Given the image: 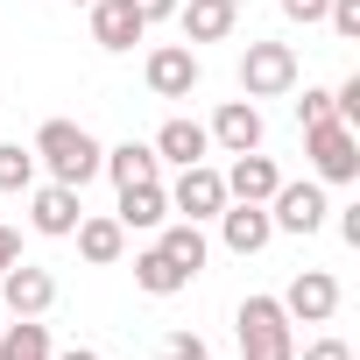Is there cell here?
<instances>
[{
	"mask_svg": "<svg viewBox=\"0 0 360 360\" xmlns=\"http://www.w3.org/2000/svg\"><path fill=\"white\" fill-rule=\"evenodd\" d=\"M99 141H92V127H78V120H43L36 127V162L57 176V184H71V191H85L92 176H99Z\"/></svg>",
	"mask_w": 360,
	"mask_h": 360,
	"instance_id": "1",
	"label": "cell"
},
{
	"mask_svg": "<svg viewBox=\"0 0 360 360\" xmlns=\"http://www.w3.org/2000/svg\"><path fill=\"white\" fill-rule=\"evenodd\" d=\"M233 332H240V360H297L283 297H248L240 318H233Z\"/></svg>",
	"mask_w": 360,
	"mask_h": 360,
	"instance_id": "2",
	"label": "cell"
},
{
	"mask_svg": "<svg viewBox=\"0 0 360 360\" xmlns=\"http://www.w3.org/2000/svg\"><path fill=\"white\" fill-rule=\"evenodd\" d=\"M304 155H311V169H318V184H353V176H360V134H353L346 120L304 127Z\"/></svg>",
	"mask_w": 360,
	"mask_h": 360,
	"instance_id": "3",
	"label": "cell"
},
{
	"mask_svg": "<svg viewBox=\"0 0 360 360\" xmlns=\"http://www.w3.org/2000/svg\"><path fill=\"white\" fill-rule=\"evenodd\" d=\"M240 92H248V99H283V92H297V50H290V43H248V57H240Z\"/></svg>",
	"mask_w": 360,
	"mask_h": 360,
	"instance_id": "4",
	"label": "cell"
},
{
	"mask_svg": "<svg viewBox=\"0 0 360 360\" xmlns=\"http://www.w3.org/2000/svg\"><path fill=\"white\" fill-rule=\"evenodd\" d=\"M219 205H226V176L212 162H184L176 169V184H169V212L176 219H219Z\"/></svg>",
	"mask_w": 360,
	"mask_h": 360,
	"instance_id": "5",
	"label": "cell"
},
{
	"mask_svg": "<svg viewBox=\"0 0 360 360\" xmlns=\"http://www.w3.org/2000/svg\"><path fill=\"white\" fill-rule=\"evenodd\" d=\"M85 219V191H71V184H29V226L43 233V240H71V226Z\"/></svg>",
	"mask_w": 360,
	"mask_h": 360,
	"instance_id": "6",
	"label": "cell"
},
{
	"mask_svg": "<svg viewBox=\"0 0 360 360\" xmlns=\"http://www.w3.org/2000/svg\"><path fill=\"white\" fill-rule=\"evenodd\" d=\"M198 78H205V64H198L191 43H155L148 50V92L155 99H191Z\"/></svg>",
	"mask_w": 360,
	"mask_h": 360,
	"instance_id": "7",
	"label": "cell"
},
{
	"mask_svg": "<svg viewBox=\"0 0 360 360\" xmlns=\"http://www.w3.org/2000/svg\"><path fill=\"white\" fill-rule=\"evenodd\" d=\"M57 304V276L36 269V262H15V269H0V311H15V318H43Z\"/></svg>",
	"mask_w": 360,
	"mask_h": 360,
	"instance_id": "8",
	"label": "cell"
},
{
	"mask_svg": "<svg viewBox=\"0 0 360 360\" xmlns=\"http://www.w3.org/2000/svg\"><path fill=\"white\" fill-rule=\"evenodd\" d=\"M325 184H276V198H269V226L276 233H318L325 226Z\"/></svg>",
	"mask_w": 360,
	"mask_h": 360,
	"instance_id": "9",
	"label": "cell"
},
{
	"mask_svg": "<svg viewBox=\"0 0 360 360\" xmlns=\"http://www.w3.org/2000/svg\"><path fill=\"white\" fill-rule=\"evenodd\" d=\"M283 311H290V325H332V311H339V283H332L325 269H304V276L283 290Z\"/></svg>",
	"mask_w": 360,
	"mask_h": 360,
	"instance_id": "10",
	"label": "cell"
},
{
	"mask_svg": "<svg viewBox=\"0 0 360 360\" xmlns=\"http://www.w3.org/2000/svg\"><path fill=\"white\" fill-rule=\"evenodd\" d=\"M176 29H184V43H226L240 29V8L233 0H176Z\"/></svg>",
	"mask_w": 360,
	"mask_h": 360,
	"instance_id": "11",
	"label": "cell"
},
{
	"mask_svg": "<svg viewBox=\"0 0 360 360\" xmlns=\"http://www.w3.org/2000/svg\"><path fill=\"white\" fill-rule=\"evenodd\" d=\"M212 148H226V155H248V148H262V106L255 99H226L219 113H212Z\"/></svg>",
	"mask_w": 360,
	"mask_h": 360,
	"instance_id": "12",
	"label": "cell"
},
{
	"mask_svg": "<svg viewBox=\"0 0 360 360\" xmlns=\"http://www.w3.org/2000/svg\"><path fill=\"white\" fill-rule=\"evenodd\" d=\"M219 240H226L233 255H262V248L276 240L269 205H240V198H226V205H219Z\"/></svg>",
	"mask_w": 360,
	"mask_h": 360,
	"instance_id": "13",
	"label": "cell"
},
{
	"mask_svg": "<svg viewBox=\"0 0 360 360\" xmlns=\"http://www.w3.org/2000/svg\"><path fill=\"white\" fill-rule=\"evenodd\" d=\"M219 176H226V198H240V205H269V198H276V184H283V169H276L262 148L233 155V169H219Z\"/></svg>",
	"mask_w": 360,
	"mask_h": 360,
	"instance_id": "14",
	"label": "cell"
},
{
	"mask_svg": "<svg viewBox=\"0 0 360 360\" xmlns=\"http://www.w3.org/2000/svg\"><path fill=\"white\" fill-rule=\"evenodd\" d=\"M148 36V22L127 8V0H92V43L99 50H134Z\"/></svg>",
	"mask_w": 360,
	"mask_h": 360,
	"instance_id": "15",
	"label": "cell"
},
{
	"mask_svg": "<svg viewBox=\"0 0 360 360\" xmlns=\"http://www.w3.org/2000/svg\"><path fill=\"white\" fill-rule=\"evenodd\" d=\"M155 162H176V169H184V162H205V148H212V134L198 127V120H184V113H176V120H162L155 127Z\"/></svg>",
	"mask_w": 360,
	"mask_h": 360,
	"instance_id": "16",
	"label": "cell"
},
{
	"mask_svg": "<svg viewBox=\"0 0 360 360\" xmlns=\"http://www.w3.org/2000/svg\"><path fill=\"white\" fill-rule=\"evenodd\" d=\"M71 233H78V255H85L92 269H113V262L127 255V226H120L113 212H106V219H92V212H85V219H78Z\"/></svg>",
	"mask_w": 360,
	"mask_h": 360,
	"instance_id": "17",
	"label": "cell"
},
{
	"mask_svg": "<svg viewBox=\"0 0 360 360\" xmlns=\"http://www.w3.org/2000/svg\"><path fill=\"white\" fill-rule=\"evenodd\" d=\"M127 233L134 226H162L169 219V191H162V176H148V184H120V212H113Z\"/></svg>",
	"mask_w": 360,
	"mask_h": 360,
	"instance_id": "18",
	"label": "cell"
},
{
	"mask_svg": "<svg viewBox=\"0 0 360 360\" xmlns=\"http://www.w3.org/2000/svg\"><path fill=\"white\" fill-rule=\"evenodd\" d=\"M99 176H113V191H120V184H148V176H162V162H155L148 141H120V148L99 155Z\"/></svg>",
	"mask_w": 360,
	"mask_h": 360,
	"instance_id": "19",
	"label": "cell"
},
{
	"mask_svg": "<svg viewBox=\"0 0 360 360\" xmlns=\"http://www.w3.org/2000/svg\"><path fill=\"white\" fill-rule=\"evenodd\" d=\"M155 233H162L155 248H162V255H169L176 269H184V276H198V269H205V255H212V248H205V233H198V219H162Z\"/></svg>",
	"mask_w": 360,
	"mask_h": 360,
	"instance_id": "20",
	"label": "cell"
},
{
	"mask_svg": "<svg viewBox=\"0 0 360 360\" xmlns=\"http://www.w3.org/2000/svg\"><path fill=\"white\" fill-rule=\"evenodd\" d=\"M134 283H141L148 297H176V290H191V276L176 269L162 248H141V255H134Z\"/></svg>",
	"mask_w": 360,
	"mask_h": 360,
	"instance_id": "21",
	"label": "cell"
},
{
	"mask_svg": "<svg viewBox=\"0 0 360 360\" xmlns=\"http://www.w3.org/2000/svg\"><path fill=\"white\" fill-rule=\"evenodd\" d=\"M57 346H50V325H36V318H22V325H0V360H50Z\"/></svg>",
	"mask_w": 360,
	"mask_h": 360,
	"instance_id": "22",
	"label": "cell"
},
{
	"mask_svg": "<svg viewBox=\"0 0 360 360\" xmlns=\"http://www.w3.org/2000/svg\"><path fill=\"white\" fill-rule=\"evenodd\" d=\"M29 184H36V148L0 141V191H29Z\"/></svg>",
	"mask_w": 360,
	"mask_h": 360,
	"instance_id": "23",
	"label": "cell"
},
{
	"mask_svg": "<svg viewBox=\"0 0 360 360\" xmlns=\"http://www.w3.org/2000/svg\"><path fill=\"white\" fill-rule=\"evenodd\" d=\"M325 22H332V36H339V43H360V0H332Z\"/></svg>",
	"mask_w": 360,
	"mask_h": 360,
	"instance_id": "24",
	"label": "cell"
},
{
	"mask_svg": "<svg viewBox=\"0 0 360 360\" xmlns=\"http://www.w3.org/2000/svg\"><path fill=\"white\" fill-rule=\"evenodd\" d=\"M155 360H212V346H205V339H198V332H169V339H162V353H155Z\"/></svg>",
	"mask_w": 360,
	"mask_h": 360,
	"instance_id": "25",
	"label": "cell"
},
{
	"mask_svg": "<svg viewBox=\"0 0 360 360\" xmlns=\"http://www.w3.org/2000/svg\"><path fill=\"white\" fill-rule=\"evenodd\" d=\"M297 120H304V127H318V120H339V113H332V92H325V85H304V99H297Z\"/></svg>",
	"mask_w": 360,
	"mask_h": 360,
	"instance_id": "26",
	"label": "cell"
},
{
	"mask_svg": "<svg viewBox=\"0 0 360 360\" xmlns=\"http://www.w3.org/2000/svg\"><path fill=\"white\" fill-rule=\"evenodd\" d=\"M325 8H332V0H283V15H290V22H304V29H311V22H325Z\"/></svg>",
	"mask_w": 360,
	"mask_h": 360,
	"instance_id": "27",
	"label": "cell"
},
{
	"mask_svg": "<svg viewBox=\"0 0 360 360\" xmlns=\"http://www.w3.org/2000/svg\"><path fill=\"white\" fill-rule=\"evenodd\" d=\"M127 8H134L148 29H155V22H176V0H127Z\"/></svg>",
	"mask_w": 360,
	"mask_h": 360,
	"instance_id": "28",
	"label": "cell"
},
{
	"mask_svg": "<svg viewBox=\"0 0 360 360\" xmlns=\"http://www.w3.org/2000/svg\"><path fill=\"white\" fill-rule=\"evenodd\" d=\"M304 360H353V346H346V339H311Z\"/></svg>",
	"mask_w": 360,
	"mask_h": 360,
	"instance_id": "29",
	"label": "cell"
},
{
	"mask_svg": "<svg viewBox=\"0 0 360 360\" xmlns=\"http://www.w3.org/2000/svg\"><path fill=\"white\" fill-rule=\"evenodd\" d=\"M15 262H22V233H15V226H0V269H15Z\"/></svg>",
	"mask_w": 360,
	"mask_h": 360,
	"instance_id": "30",
	"label": "cell"
},
{
	"mask_svg": "<svg viewBox=\"0 0 360 360\" xmlns=\"http://www.w3.org/2000/svg\"><path fill=\"white\" fill-rule=\"evenodd\" d=\"M339 233H346V248H360V205H346V212H339Z\"/></svg>",
	"mask_w": 360,
	"mask_h": 360,
	"instance_id": "31",
	"label": "cell"
},
{
	"mask_svg": "<svg viewBox=\"0 0 360 360\" xmlns=\"http://www.w3.org/2000/svg\"><path fill=\"white\" fill-rule=\"evenodd\" d=\"M50 360H106L99 346H64V353H50Z\"/></svg>",
	"mask_w": 360,
	"mask_h": 360,
	"instance_id": "32",
	"label": "cell"
},
{
	"mask_svg": "<svg viewBox=\"0 0 360 360\" xmlns=\"http://www.w3.org/2000/svg\"><path fill=\"white\" fill-rule=\"evenodd\" d=\"M71 8H92V0H71Z\"/></svg>",
	"mask_w": 360,
	"mask_h": 360,
	"instance_id": "33",
	"label": "cell"
}]
</instances>
